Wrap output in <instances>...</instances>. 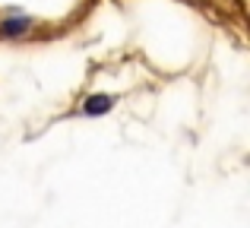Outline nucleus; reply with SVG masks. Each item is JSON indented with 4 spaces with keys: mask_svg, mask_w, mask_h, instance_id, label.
I'll list each match as a JSON object with an SVG mask.
<instances>
[{
    "mask_svg": "<svg viewBox=\"0 0 250 228\" xmlns=\"http://www.w3.org/2000/svg\"><path fill=\"white\" fill-rule=\"evenodd\" d=\"M111 95H92L89 102H85V114H104V111H111Z\"/></svg>",
    "mask_w": 250,
    "mask_h": 228,
    "instance_id": "obj_1",
    "label": "nucleus"
},
{
    "mask_svg": "<svg viewBox=\"0 0 250 228\" xmlns=\"http://www.w3.org/2000/svg\"><path fill=\"white\" fill-rule=\"evenodd\" d=\"M29 29V19H6L3 22V35H19Z\"/></svg>",
    "mask_w": 250,
    "mask_h": 228,
    "instance_id": "obj_2",
    "label": "nucleus"
}]
</instances>
